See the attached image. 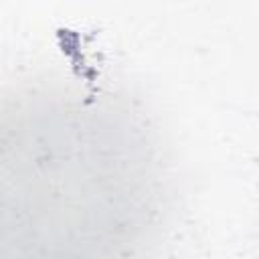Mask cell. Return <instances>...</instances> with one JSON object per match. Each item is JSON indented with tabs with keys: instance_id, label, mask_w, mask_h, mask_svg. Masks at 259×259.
Segmentation results:
<instances>
[{
	"instance_id": "cell-1",
	"label": "cell",
	"mask_w": 259,
	"mask_h": 259,
	"mask_svg": "<svg viewBox=\"0 0 259 259\" xmlns=\"http://www.w3.org/2000/svg\"><path fill=\"white\" fill-rule=\"evenodd\" d=\"M4 259H140L160 210V166L125 109L73 89L4 111Z\"/></svg>"
}]
</instances>
